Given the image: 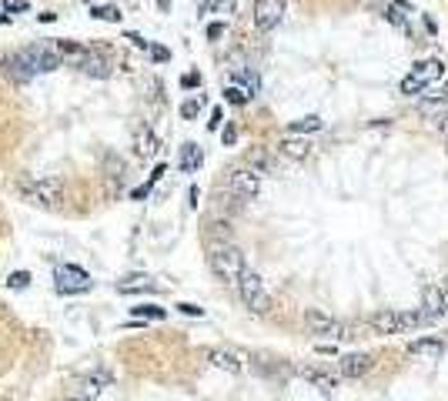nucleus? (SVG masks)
I'll return each instance as SVG.
<instances>
[{"label":"nucleus","instance_id":"nucleus-1","mask_svg":"<svg viewBox=\"0 0 448 401\" xmlns=\"http://www.w3.org/2000/svg\"><path fill=\"white\" fill-rule=\"evenodd\" d=\"M61 61H64V57L57 54V47H51V43H31V47H24V51L11 54V61H7V74H11L14 80L27 84V80H33L37 74H51V71H57Z\"/></svg>","mask_w":448,"mask_h":401},{"label":"nucleus","instance_id":"nucleus-2","mask_svg":"<svg viewBox=\"0 0 448 401\" xmlns=\"http://www.w3.org/2000/svg\"><path fill=\"white\" fill-rule=\"evenodd\" d=\"M208 261H211V271L218 274L224 284H234L238 288V281H241V274L248 271V264H244V254H241V248H234V244H211V254H208Z\"/></svg>","mask_w":448,"mask_h":401},{"label":"nucleus","instance_id":"nucleus-3","mask_svg":"<svg viewBox=\"0 0 448 401\" xmlns=\"http://www.w3.org/2000/svg\"><path fill=\"white\" fill-rule=\"evenodd\" d=\"M238 294H241V301H244V308L254 311V315H268V311H271V294H268V288H264V281H261V274L258 271L241 274Z\"/></svg>","mask_w":448,"mask_h":401},{"label":"nucleus","instance_id":"nucleus-4","mask_svg":"<svg viewBox=\"0 0 448 401\" xmlns=\"http://www.w3.org/2000/svg\"><path fill=\"white\" fill-rule=\"evenodd\" d=\"M442 74H445V64L442 61H435V57H428V61H418L408 74H405L402 80V94H408V98H415V94H422L425 87H432L435 80H442Z\"/></svg>","mask_w":448,"mask_h":401},{"label":"nucleus","instance_id":"nucleus-5","mask_svg":"<svg viewBox=\"0 0 448 401\" xmlns=\"http://www.w3.org/2000/svg\"><path fill=\"white\" fill-rule=\"evenodd\" d=\"M21 194L31 201V204H41V207H54L64 194V184L57 177H24L21 184Z\"/></svg>","mask_w":448,"mask_h":401},{"label":"nucleus","instance_id":"nucleus-6","mask_svg":"<svg viewBox=\"0 0 448 401\" xmlns=\"http://www.w3.org/2000/svg\"><path fill=\"white\" fill-rule=\"evenodd\" d=\"M301 321H305V328L318 338H331V341L351 338V328L345 325V321H338V318H331L328 311H321V308H308L305 315H301Z\"/></svg>","mask_w":448,"mask_h":401},{"label":"nucleus","instance_id":"nucleus-7","mask_svg":"<svg viewBox=\"0 0 448 401\" xmlns=\"http://www.w3.org/2000/svg\"><path fill=\"white\" fill-rule=\"evenodd\" d=\"M54 288L61 294H84L94 288V281H90V274L84 271V268H77V264H61L54 271Z\"/></svg>","mask_w":448,"mask_h":401},{"label":"nucleus","instance_id":"nucleus-8","mask_svg":"<svg viewBox=\"0 0 448 401\" xmlns=\"http://www.w3.org/2000/svg\"><path fill=\"white\" fill-rule=\"evenodd\" d=\"M228 191L234 197H254L258 191H261V174L251 171V167H234V171L228 174Z\"/></svg>","mask_w":448,"mask_h":401},{"label":"nucleus","instance_id":"nucleus-9","mask_svg":"<svg viewBox=\"0 0 448 401\" xmlns=\"http://www.w3.org/2000/svg\"><path fill=\"white\" fill-rule=\"evenodd\" d=\"M368 328H372L375 335H402V331H408V318L402 315V311H395V308H385V311H375L372 318H368Z\"/></svg>","mask_w":448,"mask_h":401},{"label":"nucleus","instance_id":"nucleus-10","mask_svg":"<svg viewBox=\"0 0 448 401\" xmlns=\"http://www.w3.org/2000/svg\"><path fill=\"white\" fill-rule=\"evenodd\" d=\"M284 0H254V27L261 33L274 31L278 24L284 21Z\"/></svg>","mask_w":448,"mask_h":401},{"label":"nucleus","instance_id":"nucleus-11","mask_svg":"<svg viewBox=\"0 0 448 401\" xmlns=\"http://www.w3.org/2000/svg\"><path fill=\"white\" fill-rule=\"evenodd\" d=\"M298 375H301L308 385H315L318 391H325V395L341 385V371H325V368H315V365H301Z\"/></svg>","mask_w":448,"mask_h":401},{"label":"nucleus","instance_id":"nucleus-12","mask_svg":"<svg viewBox=\"0 0 448 401\" xmlns=\"http://www.w3.org/2000/svg\"><path fill=\"white\" fill-rule=\"evenodd\" d=\"M422 308L428 311V318L432 321H438V318L448 315V294L442 284H425L422 288Z\"/></svg>","mask_w":448,"mask_h":401},{"label":"nucleus","instance_id":"nucleus-13","mask_svg":"<svg viewBox=\"0 0 448 401\" xmlns=\"http://www.w3.org/2000/svg\"><path fill=\"white\" fill-rule=\"evenodd\" d=\"M208 361L214 368L228 371V375H241L244 371V358H241L238 351H231V348H208Z\"/></svg>","mask_w":448,"mask_h":401},{"label":"nucleus","instance_id":"nucleus-14","mask_svg":"<svg viewBox=\"0 0 448 401\" xmlns=\"http://www.w3.org/2000/svg\"><path fill=\"white\" fill-rule=\"evenodd\" d=\"M372 368H375L372 355H345V358H338L341 378H365Z\"/></svg>","mask_w":448,"mask_h":401},{"label":"nucleus","instance_id":"nucleus-15","mask_svg":"<svg viewBox=\"0 0 448 401\" xmlns=\"http://www.w3.org/2000/svg\"><path fill=\"white\" fill-rule=\"evenodd\" d=\"M372 4L382 11V17L388 24H395V27L408 31V7H405L402 0H372Z\"/></svg>","mask_w":448,"mask_h":401},{"label":"nucleus","instance_id":"nucleus-16","mask_svg":"<svg viewBox=\"0 0 448 401\" xmlns=\"http://www.w3.org/2000/svg\"><path fill=\"white\" fill-rule=\"evenodd\" d=\"M408 355H415V358H442V355H445V341H438V338L408 341Z\"/></svg>","mask_w":448,"mask_h":401},{"label":"nucleus","instance_id":"nucleus-17","mask_svg":"<svg viewBox=\"0 0 448 401\" xmlns=\"http://www.w3.org/2000/svg\"><path fill=\"white\" fill-rule=\"evenodd\" d=\"M74 67L77 71H80V74H88V77H100V80H104V77H110V67H108V61H100L98 54H84V57H77L74 61Z\"/></svg>","mask_w":448,"mask_h":401},{"label":"nucleus","instance_id":"nucleus-18","mask_svg":"<svg viewBox=\"0 0 448 401\" xmlns=\"http://www.w3.org/2000/svg\"><path fill=\"white\" fill-rule=\"evenodd\" d=\"M278 151H281L284 157H291V161H305L308 154H311V141H308L305 134H298V137H284V141L278 144Z\"/></svg>","mask_w":448,"mask_h":401},{"label":"nucleus","instance_id":"nucleus-19","mask_svg":"<svg viewBox=\"0 0 448 401\" xmlns=\"http://www.w3.org/2000/svg\"><path fill=\"white\" fill-rule=\"evenodd\" d=\"M134 151L141 154V157H154V154H157V137L151 134V127L134 130Z\"/></svg>","mask_w":448,"mask_h":401},{"label":"nucleus","instance_id":"nucleus-20","mask_svg":"<svg viewBox=\"0 0 448 401\" xmlns=\"http://www.w3.org/2000/svg\"><path fill=\"white\" fill-rule=\"evenodd\" d=\"M248 167L258 171L261 177L264 174H274V157L264 151V147H251V151H248Z\"/></svg>","mask_w":448,"mask_h":401},{"label":"nucleus","instance_id":"nucleus-21","mask_svg":"<svg viewBox=\"0 0 448 401\" xmlns=\"http://www.w3.org/2000/svg\"><path fill=\"white\" fill-rule=\"evenodd\" d=\"M425 114L442 134H448V100H425Z\"/></svg>","mask_w":448,"mask_h":401},{"label":"nucleus","instance_id":"nucleus-22","mask_svg":"<svg viewBox=\"0 0 448 401\" xmlns=\"http://www.w3.org/2000/svg\"><path fill=\"white\" fill-rule=\"evenodd\" d=\"M181 171L184 174H194L197 167H201V164H204V154H201V147H197V144H184V147H181Z\"/></svg>","mask_w":448,"mask_h":401},{"label":"nucleus","instance_id":"nucleus-23","mask_svg":"<svg viewBox=\"0 0 448 401\" xmlns=\"http://www.w3.org/2000/svg\"><path fill=\"white\" fill-rule=\"evenodd\" d=\"M120 294H137V291H157V281H151V278H144V274H134V278H124V281L118 284Z\"/></svg>","mask_w":448,"mask_h":401},{"label":"nucleus","instance_id":"nucleus-24","mask_svg":"<svg viewBox=\"0 0 448 401\" xmlns=\"http://www.w3.org/2000/svg\"><path fill=\"white\" fill-rule=\"evenodd\" d=\"M321 127H325V120L315 118V114H311V118H298V120H291V124H288V130H291V134H315V130H321Z\"/></svg>","mask_w":448,"mask_h":401},{"label":"nucleus","instance_id":"nucleus-25","mask_svg":"<svg viewBox=\"0 0 448 401\" xmlns=\"http://www.w3.org/2000/svg\"><path fill=\"white\" fill-rule=\"evenodd\" d=\"M234 4H238V0H201L197 11L201 14H224V17H228V14H234Z\"/></svg>","mask_w":448,"mask_h":401},{"label":"nucleus","instance_id":"nucleus-26","mask_svg":"<svg viewBox=\"0 0 448 401\" xmlns=\"http://www.w3.org/2000/svg\"><path fill=\"white\" fill-rule=\"evenodd\" d=\"M131 315L134 318H151V321H165L167 311H165V308H157V304H134Z\"/></svg>","mask_w":448,"mask_h":401},{"label":"nucleus","instance_id":"nucleus-27","mask_svg":"<svg viewBox=\"0 0 448 401\" xmlns=\"http://www.w3.org/2000/svg\"><path fill=\"white\" fill-rule=\"evenodd\" d=\"M251 98H254V94L248 90V87H241V84H228V87H224V100H228V104H248Z\"/></svg>","mask_w":448,"mask_h":401},{"label":"nucleus","instance_id":"nucleus-28","mask_svg":"<svg viewBox=\"0 0 448 401\" xmlns=\"http://www.w3.org/2000/svg\"><path fill=\"white\" fill-rule=\"evenodd\" d=\"M422 100H448V77L445 80H435L432 87L422 90Z\"/></svg>","mask_w":448,"mask_h":401},{"label":"nucleus","instance_id":"nucleus-29","mask_svg":"<svg viewBox=\"0 0 448 401\" xmlns=\"http://www.w3.org/2000/svg\"><path fill=\"white\" fill-rule=\"evenodd\" d=\"M161 174H165V164H157V167H154V174H151V181H147L144 187H137V191H134V201H144V197H147V191H151V187L157 184V181H161Z\"/></svg>","mask_w":448,"mask_h":401},{"label":"nucleus","instance_id":"nucleus-30","mask_svg":"<svg viewBox=\"0 0 448 401\" xmlns=\"http://www.w3.org/2000/svg\"><path fill=\"white\" fill-rule=\"evenodd\" d=\"M90 17L108 21V24H118L120 21V11H118V7H90Z\"/></svg>","mask_w":448,"mask_h":401},{"label":"nucleus","instance_id":"nucleus-31","mask_svg":"<svg viewBox=\"0 0 448 401\" xmlns=\"http://www.w3.org/2000/svg\"><path fill=\"white\" fill-rule=\"evenodd\" d=\"M98 381H100V378H84V381H80V398H84V401H94V398H98V395H100V385H98Z\"/></svg>","mask_w":448,"mask_h":401},{"label":"nucleus","instance_id":"nucleus-32","mask_svg":"<svg viewBox=\"0 0 448 401\" xmlns=\"http://www.w3.org/2000/svg\"><path fill=\"white\" fill-rule=\"evenodd\" d=\"M201 104H204L201 98L184 100V104H181V118H184V120H194V118H197V110H201Z\"/></svg>","mask_w":448,"mask_h":401},{"label":"nucleus","instance_id":"nucleus-33","mask_svg":"<svg viewBox=\"0 0 448 401\" xmlns=\"http://www.w3.org/2000/svg\"><path fill=\"white\" fill-rule=\"evenodd\" d=\"M7 284H11V288H17V291H24V288L31 284V274H27V271H14L11 278H7Z\"/></svg>","mask_w":448,"mask_h":401},{"label":"nucleus","instance_id":"nucleus-34","mask_svg":"<svg viewBox=\"0 0 448 401\" xmlns=\"http://www.w3.org/2000/svg\"><path fill=\"white\" fill-rule=\"evenodd\" d=\"M177 311L187 315V318H204V308H197V304H191V301H181L177 304Z\"/></svg>","mask_w":448,"mask_h":401},{"label":"nucleus","instance_id":"nucleus-35","mask_svg":"<svg viewBox=\"0 0 448 401\" xmlns=\"http://www.w3.org/2000/svg\"><path fill=\"white\" fill-rule=\"evenodd\" d=\"M27 7H31L27 0H4V11H7V14H24Z\"/></svg>","mask_w":448,"mask_h":401},{"label":"nucleus","instance_id":"nucleus-36","mask_svg":"<svg viewBox=\"0 0 448 401\" xmlns=\"http://www.w3.org/2000/svg\"><path fill=\"white\" fill-rule=\"evenodd\" d=\"M151 57L157 61V64H165V61H171V54H167L165 47H157V43H151Z\"/></svg>","mask_w":448,"mask_h":401},{"label":"nucleus","instance_id":"nucleus-37","mask_svg":"<svg viewBox=\"0 0 448 401\" xmlns=\"http://www.w3.org/2000/svg\"><path fill=\"white\" fill-rule=\"evenodd\" d=\"M127 41H131L134 43V47H141V51H151V41H144V37H141V33H127Z\"/></svg>","mask_w":448,"mask_h":401},{"label":"nucleus","instance_id":"nucleus-38","mask_svg":"<svg viewBox=\"0 0 448 401\" xmlns=\"http://www.w3.org/2000/svg\"><path fill=\"white\" fill-rule=\"evenodd\" d=\"M221 120H224V114H221V108H214V110H211L208 127H211V130H218V127H221Z\"/></svg>","mask_w":448,"mask_h":401},{"label":"nucleus","instance_id":"nucleus-39","mask_svg":"<svg viewBox=\"0 0 448 401\" xmlns=\"http://www.w3.org/2000/svg\"><path fill=\"white\" fill-rule=\"evenodd\" d=\"M197 84H201V77H197V74H184V77H181V87H197Z\"/></svg>","mask_w":448,"mask_h":401},{"label":"nucleus","instance_id":"nucleus-40","mask_svg":"<svg viewBox=\"0 0 448 401\" xmlns=\"http://www.w3.org/2000/svg\"><path fill=\"white\" fill-rule=\"evenodd\" d=\"M221 137H224V144H234V141H238V130H234V127H224V134H221Z\"/></svg>","mask_w":448,"mask_h":401},{"label":"nucleus","instance_id":"nucleus-41","mask_svg":"<svg viewBox=\"0 0 448 401\" xmlns=\"http://www.w3.org/2000/svg\"><path fill=\"white\" fill-rule=\"evenodd\" d=\"M224 33V24H211L208 27V37H221Z\"/></svg>","mask_w":448,"mask_h":401},{"label":"nucleus","instance_id":"nucleus-42","mask_svg":"<svg viewBox=\"0 0 448 401\" xmlns=\"http://www.w3.org/2000/svg\"><path fill=\"white\" fill-rule=\"evenodd\" d=\"M11 17H14V14H7V11H4V14H0V24H11Z\"/></svg>","mask_w":448,"mask_h":401},{"label":"nucleus","instance_id":"nucleus-43","mask_svg":"<svg viewBox=\"0 0 448 401\" xmlns=\"http://www.w3.org/2000/svg\"><path fill=\"white\" fill-rule=\"evenodd\" d=\"M442 288H445V294H448V274H445V281H442Z\"/></svg>","mask_w":448,"mask_h":401},{"label":"nucleus","instance_id":"nucleus-44","mask_svg":"<svg viewBox=\"0 0 448 401\" xmlns=\"http://www.w3.org/2000/svg\"><path fill=\"white\" fill-rule=\"evenodd\" d=\"M67 401H84V398H67Z\"/></svg>","mask_w":448,"mask_h":401}]
</instances>
